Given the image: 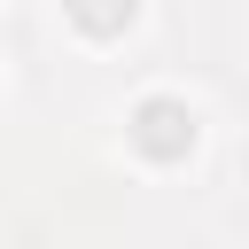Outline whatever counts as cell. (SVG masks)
<instances>
[{
    "mask_svg": "<svg viewBox=\"0 0 249 249\" xmlns=\"http://www.w3.org/2000/svg\"><path fill=\"white\" fill-rule=\"evenodd\" d=\"M70 16L86 31H117V23H132V0H70Z\"/></svg>",
    "mask_w": 249,
    "mask_h": 249,
    "instance_id": "cell-2",
    "label": "cell"
},
{
    "mask_svg": "<svg viewBox=\"0 0 249 249\" xmlns=\"http://www.w3.org/2000/svg\"><path fill=\"white\" fill-rule=\"evenodd\" d=\"M132 140H140L148 156H179V148H195V117H187L179 101H140Z\"/></svg>",
    "mask_w": 249,
    "mask_h": 249,
    "instance_id": "cell-1",
    "label": "cell"
}]
</instances>
